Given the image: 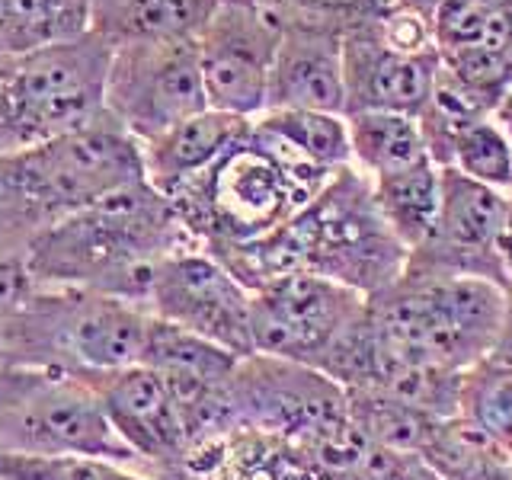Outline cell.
Wrapping results in <instances>:
<instances>
[{"label": "cell", "mask_w": 512, "mask_h": 480, "mask_svg": "<svg viewBox=\"0 0 512 480\" xmlns=\"http://www.w3.org/2000/svg\"><path fill=\"white\" fill-rule=\"evenodd\" d=\"M250 292L292 272H314L362 298L404 276L410 250L384 224L372 180L356 167L336 170L308 208L266 237L205 250Z\"/></svg>", "instance_id": "6da1fadb"}, {"label": "cell", "mask_w": 512, "mask_h": 480, "mask_svg": "<svg viewBox=\"0 0 512 480\" xmlns=\"http://www.w3.org/2000/svg\"><path fill=\"white\" fill-rule=\"evenodd\" d=\"M196 247L170 199L148 180L122 186L42 231L26 250L39 285H68L148 308L157 266Z\"/></svg>", "instance_id": "7a4b0ae2"}, {"label": "cell", "mask_w": 512, "mask_h": 480, "mask_svg": "<svg viewBox=\"0 0 512 480\" xmlns=\"http://www.w3.org/2000/svg\"><path fill=\"white\" fill-rule=\"evenodd\" d=\"M144 176L141 144L103 112L71 135L0 154V256H23L52 224Z\"/></svg>", "instance_id": "3957f363"}, {"label": "cell", "mask_w": 512, "mask_h": 480, "mask_svg": "<svg viewBox=\"0 0 512 480\" xmlns=\"http://www.w3.org/2000/svg\"><path fill=\"white\" fill-rule=\"evenodd\" d=\"M333 173L304 160L253 122L250 135L237 141L215 167L164 196L192 244L215 250L247 244L282 228L314 202Z\"/></svg>", "instance_id": "277c9868"}, {"label": "cell", "mask_w": 512, "mask_h": 480, "mask_svg": "<svg viewBox=\"0 0 512 480\" xmlns=\"http://www.w3.org/2000/svg\"><path fill=\"white\" fill-rule=\"evenodd\" d=\"M506 288L420 266L365 301L375 340L394 362L464 375L487 362L503 327Z\"/></svg>", "instance_id": "5b68a950"}, {"label": "cell", "mask_w": 512, "mask_h": 480, "mask_svg": "<svg viewBox=\"0 0 512 480\" xmlns=\"http://www.w3.org/2000/svg\"><path fill=\"white\" fill-rule=\"evenodd\" d=\"M151 311L141 304L68 285L32 288L0 330V365L103 375L141 365Z\"/></svg>", "instance_id": "8992f818"}, {"label": "cell", "mask_w": 512, "mask_h": 480, "mask_svg": "<svg viewBox=\"0 0 512 480\" xmlns=\"http://www.w3.org/2000/svg\"><path fill=\"white\" fill-rule=\"evenodd\" d=\"M112 48L90 36L0 55V154L71 135L106 112Z\"/></svg>", "instance_id": "52a82bcc"}, {"label": "cell", "mask_w": 512, "mask_h": 480, "mask_svg": "<svg viewBox=\"0 0 512 480\" xmlns=\"http://www.w3.org/2000/svg\"><path fill=\"white\" fill-rule=\"evenodd\" d=\"M0 452L87 455L148 471L106 423L87 378L32 365H0Z\"/></svg>", "instance_id": "ba28073f"}, {"label": "cell", "mask_w": 512, "mask_h": 480, "mask_svg": "<svg viewBox=\"0 0 512 480\" xmlns=\"http://www.w3.org/2000/svg\"><path fill=\"white\" fill-rule=\"evenodd\" d=\"M208 109L196 42H132L112 48L106 112L138 144Z\"/></svg>", "instance_id": "9c48e42d"}, {"label": "cell", "mask_w": 512, "mask_h": 480, "mask_svg": "<svg viewBox=\"0 0 512 480\" xmlns=\"http://www.w3.org/2000/svg\"><path fill=\"white\" fill-rule=\"evenodd\" d=\"M362 311L365 298L352 288L314 272H292L253 292V352L317 368Z\"/></svg>", "instance_id": "30bf717a"}, {"label": "cell", "mask_w": 512, "mask_h": 480, "mask_svg": "<svg viewBox=\"0 0 512 480\" xmlns=\"http://www.w3.org/2000/svg\"><path fill=\"white\" fill-rule=\"evenodd\" d=\"M282 42V20L253 0H221L196 39L208 109L256 119L266 112L269 74Z\"/></svg>", "instance_id": "8fae6325"}, {"label": "cell", "mask_w": 512, "mask_h": 480, "mask_svg": "<svg viewBox=\"0 0 512 480\" xmlns=\"http://www.w3.org/2000/svg\"><path fill=\"white\" fill-rule=\"evenodd\" d=\"M250 301V288L240 285L212 253H205L202 247H186L170 253L157 266L148 311L173 327L234 352L237 359H247L256 356Z\"/></svg>", "instance_id": "7c38bea8"}, {"label": "cell", "mask_w": 512, "mask_h": 480, "mask_svg": "<svg viewBox=\"0 0 512 480\" xmlns=\"http://www.w3.org/2000/svg\"><path fill=\"white\" fill-rule=\"evenodd\" d=\"M432 42L442 74L493 116L512 84V0H439Z\"/></svg>", "instance_id": "4fadbf2b"}, {"label": "cell", "mask_w": 512, "mask_h": 480, "mask_svg": "<svg viewBox=\"0 0 512 480\" xmlns=\"http://www.w3.org/2000/svg\"><path fill=\"white\" fill-rule=\"evenodd\" d=\"M506 212V192L474 183L452 167H442L436 231L420 250L410 253L407 263L429 272H445V276L487 279L509 292L512 285L496 260V234L503 228Z\"/></svg>", "instance_id": "5bb4252c"}, {"label": "cell", "mask_w": 512, "mask_h": 480, "mask_svg": "<svg viewBox=\"0 0 512 480\" xmlns=\"http://www.w3.org/2000/svg\"><path fill=\"white\" fill-rule=\"evenodd\" d=\"M112 432L151 474H180L192 455L183 416L148 365L87 375Z\"/></svg>", "instance_id": "9a60e30c"}, {"label": "cell", "mask_w": 512, "mask_h": 480, "mask_svg": "<svg viewBox=\"0 0 512 480\" xmlns=\"http://www.w3.org/2000/svg\"><path fill=\"white\" fill-rule=\"evenodd\" d=\"M439 74V52H397L362 16L343 32V80L349 112H404L420 116Z\"/></svg>", "instance_id": "2e32d148"}, {"label": "cell", "mask_w": 512, "mask_h": 480, "mask_svg": "<svg viewBox=\"0 0 512 480\" xmlns=\"http://www.w3.org/2000/svg\"><path fill=\"white\" fill-rule=\"evenodd\" d=\"M269 109H314L346 116L343 29L330 23L288 20L269 74Z\"/></svg>", "instance_id": "e0dca14e"}, {"label": "cell", "mask_w": 512, "mask_h": 480, "mask_svg": "<svg viewBox=\"0 0 512 480\" xmlns=\"http://www.w3.org/2000/svg\"><path fill=\"white\" fill-rule=\"evenodd\" d=\"M253 128V119H240L231 112L202 109L186 122L173 125L160 138L141 144L144 176L157 192H170L192 176L215 167L237 141H244Z\"/></svg>", "instance_id": "ac0fdd59"}, {"label": "cell", "mask_w": 512, "mask_h": 480, "mask_svg": "<svg viewBox=\"0 0 512 480\" xmlns=\"http://www.w3.org/2000/svg\"><path fill=\"white\" fill-rule=\"evenodd\" d=\"M221 0H93V29L109 48L196 42Z\"/></svg>", "instance_id": "d6986e66"}, {"label": "cell", "mask_w": 512, "mask_h": 480, "mask_svg": "<svg viewBox=\"0 0 512 480\" xmlns=\"http://www.w3.org/2000/svg\"><path fill=\"white\" fill-rule=\"evenodd\" d=\"M346 125L352 167L368 180H384L429 160L420 122L404 112H349Z\"/></svg>", "instance_id": "ffe728a7"}, {"label": "cell", "mask_w": 512, "mask_h": 480, "mask_svg": "<svg viewBox=\"0 0 512 480\" xmlns=\"http://www.w3.org/2000/svg\"><path fill=\"white\" fill-rule=\"evenodd\" d=\"M420 461L439 480H512V458L461 413L432 423Z\"/></svg>", "instance_id": "44dd1931"}, {"label": "cell", "mask_w": 512, "mask_h": 480, "mask_svg": "<svg viewBox=\"0 0 512 480\" xmlns=\"http://www.w3.org/2000/svg\"><path fill=\"white\" fill-rule=\"evenodd\" d=\"M439 183L442 167H436L432 160L400 170L394 176H384V180H372V196L384 224L410 253L420 250L436 231Z\"/></svg>", "instance_id": "7402d4cb"}, {"label": "cell", "mask_w": 512, "mask_h": 480, "mask_svg": "<svg viewBox=\"0 0 512 480\" xmlns=\"http://www.w3.org/2000/svg\"><path fill=\"white\" fill-rule=\"evenodd\" d=\"M93 0H10L4 55L36 52L90 36Z\"/></svg>", "instance_id": "603a6c76"}, {"label": "cell", "mask_w": 512, "mask_h": 480, "mask_svg": "<svg viewBox=\"0 0 512 480\" xmlns=\"http://www.w3.org/2000/svg\"><path fill=\"white\" fill-rule=\"evenodd\" d=\"M285 141L295 154L324 170H343L352 164L349 154V125L346 116L336 112H314V109H269L253 119Z\"/></svg>", "instance_id": "cb8c5ba5"}, {"label": "cell", "mask_w": 512, "mask_h": 480, "mask_svg": "<svg viewBox=\"0 0 512 480\" xmlns=\"http://www.w3.org/2000/svg\"><path fill=\"white\" fill-rule=\"evenodd\" d=\"M458 413L503 448L512 458V365L480 362L461 375Z\"/></svg>", "instance_id": "d4e9b609"}, {"label": "cell", "mask_w": 512, "mask_h": 480, "mask_svg": "<svg viewBox=\"0 0 512 480\" xmlns=\"http://www.w3.org/2000/svg\"><path fill=\"white\" fill-rule=\"evenodd\" d=\"M448 167L464 173L474 183L506 192L512 180V141L493 122V116H484L458 135Z\"/></svg>", "instance_id": "484cf974"}, {"label": "cell", "mask_w": 512, "mask_h": 480, "mask_svg": "<svg viewBox=\"0 0 512 480\" xmlns=\"http://www.w3.org/2000/svg\"><path fill=\"white\" fill-rule=\"evenodd\" d=\"M0 480H164L125 464L87 455H7L0 452Z\"/></svg>", "instance_id": "4316f807"}, {"label": "cell", "mask_w": 512, "mask_h": 480, "mask_svg": "<svg viewBox=\"0 0 512 480\" xmlns=\"http://www.w3.org/2000/svg\"><path fill=\"white\" fill-rule=\"evenodd\" d=\"M32 288H36V279L29 276L23 256H0V330L23 308Z\"/></svg>", "instance_id": "83f0119b"}, {"label": "cell", "mask_w": 512, "mask_h": 480, "mask_svg": "<svg viewBox=\"0 0 512 480\" xmlns=\"http://www.w3.org/2000/svg\"><path fill=\"white\" fill-rule=\"evenodd\" d=\"M490 359L503 362V365H512V288H509V295H506L503 327H500V336H496V343H493Z\"/></svg>", "instance_id": "f1b7e54d"}, {"label": "cell", "mask_w": 512, "mask_h": 480, "mask_svg": "<svg viewBox=\"0 0 512 480\" xmlns=\"http://www.w3.org/2000/svg\"><path fill=\"white\" fill-rule=\"evenodd\" d=\"M496 260H500L506 279L512 285V202H509V212L503 218V228L496 234Z\"/></svg>", "instance_id": "f546056e"}, {"label": "cell", "mask_w": 512, "mask_h": 480, "mask_svg": "<svg viewBox=\"0 0 512 480\" xmlns=\"http://www.w3.org/2000/svg\"><path fill=\"white\" fill-rule=\"evenodd\" d=\"M493 122L503 128L506 132V138L512 141V84L506 87V93H503V100L496 103V109H493Z\"/></svg>", "instance_id": "4dcf8cb0"}, {"label": "cell", "mask_w": 512, "mask_h": 480, "mask_svg": "<svg viewBox=\"0 0 512 480\" xmlns=\"http://www.w3.org/2000/svg\"><path fill=\"white\" fill-rule=\"evenodd\" d=\"M7 13H10V0H0V55H4V29H7Z\"/></svg>", "instance_id": "1f68e13d"}, {"label": "cell", "mask_w": 512, "mask_h": 480, "mask_svg": "<svg viewBox=\"0 0 512 480\" xmlns=\"http://www.w3.org/2000/svg\"><path fill=\"white\" fill-rule=\"evenodd\" d=\"M410 4H416V7H423V10H429V13H432V7H436L439 0H410Z\"/></svg>", "instance_id": "d6a6232c"}, {"label": "cell", "mask_w": 512, "mask_h": 480, "mask_svg": "<svg viewBox=\"0 0 512 480\" xmlns=\"http://www.w3.org/2000/svg\"><path fill=\"white\" fill-rule=\"evenodd\" d=\"M506 196H509V202H512V180H509V189H506Z\"/></svg>", "instance_id": "836d02e7"}]
</instances>
